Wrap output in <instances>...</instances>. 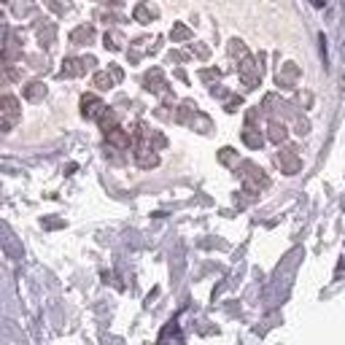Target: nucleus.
Segmentation results:
<instances>
[{
    "instance_id": "nucleus-1",
    "label": "nucleus",
    "mask_w": 345,
    "mask_h": 345,
    "mask_svg": "<svg viewBox=\"0 0 345 345\" xmlns=\"http://www.w3.org/2000/svg\"><path fill=\"white\" fill-rule=\"evenodd\" d=\"M240 181H243V189H248V191H254V194H259L262 189H267L270 186V178L264 176V170L262 167H256L254 162H243L240 165Z\"/></svg>"
},
{
    "instance_id": "nucleus-2",
    "label": "nucleus",
    "mask_w": 345,
    "mask_h": 345,
    "mask_svg": "<svg viewBox=\"0 0 345 345\" xmlns=\"http://www.w3.org/2000/svg\"><path fill=\"white\" fill-rule=\"evenodd\" d=\"M237 76H240L245 89H256L259 81H262V70H259V65L251 60V57H243L240 60V65H237Z\"/></svg>"
},
{
    "instance_id": "nucleus-3",
    "label": "nucleus",
    "mask_w": 345,
    "mask_h": 345,
    "mask_svg": "<svg viewBox=\"0 0 345 345\" xmlns=\"http://www.w3.org/2000/svg\"><path fill=\"white\" fill-rule=\"evenodd\" d=\"M0 116H3V130L6 132L19 121L22 108H19V100L14 97V94H3V100H0Z\"/></svg>"
},
{
    "instance_id": "nucleus-4",
    "label": "nucleus",
    "mask_w": 345,
    "mask_h": 345,
    "mask_svg": "<svg viewBox=\"0 0 345 345\" xmlns=\"http://www.w3.org/2000/svg\"><path fill=\"white\" fill-rule=\"evenodd\" d=\"M275 162H278V167H281L286 176H294V172H300V167H302L300 151H297L294 146H286V149L278 151V154H275Z\"/></svg>"
},
{
    "instance_id": "nucleus-5",
    "label": "nucleus",
    "mask_w": 345,
    "mask_h": 345,
    "mask_svg": "<svg viewBox=\"0 0 345 345\" xmlns=\"http://www.w3.org/2000/svg\"><path fill=\"white\" fill-rule=\"evenodd\" d=\"M92 65H94V57H81V60H76V57H65L62 68H60V76H62V79H76V76H84Z\"/></svg>"
},
{
    "instance_id": "nucleus-6",
    "label": "nucleus",
    "mask_w": 345,
    "mask_h": 345,
    "mask_svg": "<svg viewBox=\"0 0 345 345\" xmlns=\"http://www.w3.org/2000/svg\"><path fill=\"white\" fill-rule=\"evenodd\" d=\"M103 111H105V103L97 97V94H84V97H81V116L84 119L97 121Z\"/></svg>"
},
{
    "instance_id": "nucleus-7",
    "label": "nucleus",
    "mask_w": 345,
    "mask_h": 345,
    "mask_svg": "<svg viewBox=\"0 0 345 345\" xmlns=\"http://www.w3.org/2000/svg\"><path fill=\"white\" fill-rule=\"evenodd\" d=\"M103 135H105V143L113 146V149H130V143H135V138L130 135V130H121L119 124L111 127L108 132H103Z\"/></svg>"
},
{
    "instance_id": "nucleus-8",
    "label": "nucleus",
    "mask_w": 345,
    "mask_h": 345,
    "mask_svg": "<svg viewBox=\"0 0 345 345\" xmlns=\"http://www.w3.org/2000/svg\"><path fill=\"white\" fill-rule=\"evenodd\" d=\"M135 162H138V167H143V170L157 167V165H159L157 149H151V146H140V143H135Z\"/></svg>"
},
{
    "instance_id": "nucleus-9",
    "label": "nucleus",
    "mask_w": 345,
    "mask_h": 345,
    "mask_svg": "<svg viewBox=\"0 0 345 345\" xmlns=\"http://www.w3.org/2000/svg\"><path fill=\"white\" fill-rule=\"evenodd\" d=\"M35 35H38V41H41L43 46H52L54 38H57V27H54V22H49V19H41V22L35 24Z\"/></svg>"
},
{
    "instance_id": "nucleus-10",
    "label": "nucleus",
    "mask_w": 345,
    "mask_h": 345,
    "mask_svg": "<svg viewBox=\"0 0 345 345\" xmlns=\"http://www.w3.org/2000/svg\"><path fill=\"white\" fill-rule=\"evenodd\" d=\"M143 86H146L149 92H154V94L165 92V76H162V70L159 68H151L146 76H143Z\"/></svg>"
},
{
    "instance_id": "nucleus-11",
    "label": "nucleus",
    "mask_w": 345,
    "mask_h": 345,
    "mask_svg": "<svg viewBox=\"0 0 345 345\" xmlns=\"http://www.w3.org/2000/svg\"><path fill=\"white\" fill-rule=\"evenodd\" d=\"M243 143H245L248 149H262L264 138H262V132H259V127H256V124L245 121V127H243Z\"/></svg>"
},
{
    "instance_id": "nucleus-12",
    "label": "nucleus",
    "mask_w": 345,
    "mask_h": 345,
    "mask_svg": "<svg viewBox=\"0 0 345 345\" xmlns=\"http://www.w3.org/2000/svg\"><path fill=\"white\" fill-rule=\"evenodd\" d=\"M297 76H300L297 65L294 62H286V65H281V70H278V84H281V86H294L297 84Z\"/></svg>"
},
{
    "instance_id": "nucleus-13",
    "label": "nucleus",
    "mask_w": 345,
    "mask_h": 345,
    "mask_svg": "<svg viewBox=\"0 0 345 345\" xmlns=\"http://www.w3.org/2000/svg\"><path fill=\"white\" fill-rule=\"evenodd\" d=\"M267 138L281 146V143H283L286 138H289V130H286V124H283V121L273 119V121H270V127H267Z\"/></svg>"
},
{
    "instance_id": "nucleus-14",
    "label": "nucleus",
    "mask_w": 345,
    "mask_h": 345,
    "mask_svg": "<svg viewBox=\"0 0 345 345\" xmlns=\"http://www.w3.org/2000/svg\"><path fill=\"white\" fill-rule=\"evenodd\" d=\"M94 38V30L89 24H81V27H76V30L70 33V43H76V46H81V43H89Z\"/></svg>"
},
{
    "instance_id": "nucleus-15",
    "label": "nucleus",
    "mask_w": 345,
    "mask_h": 345,
    "mask_svg": "<svg viewBox=\"0 0 345 345\" xmlns=\"http://www.w3.org/2000/svg\"><path fill=\"white\" fill-rule=\"evenodd\" d=\"M43 94H46V84L43 81H30V84L24 86V97L30 100V103L43 100Z\"/></svg>"
},
{
    "instance_id": "nucleus-16",
    "label": "nucleus",
    "mask_w": 345,
    "mask_h": 345,
    "mask_svg": "<svg viewBox=\"0 0 345 345\" xmlns=\"http://www.w3.org/2000/svg\"><path fill=\"white\" fill-rule=\"evenodd\" d=\"M103 46L105 49H111V52H121V46H124V35L119 30H108L103 38Z\"/></svg>"
},
{
    "instance_id": "nucleus-17",
    "label": "nucleus",
    "mask_w": 345,
    "mask_h": 345,
    "mask_svg": "<svg viewBox=\"0 0 345 345\" xmlns=\"http://www.w3.org/2000/svg\"><path fill=\"white\" fill-rule=\"evenodd\" d=\"M97 124H100V130H103V132H108L111 127H116V124H119V116H116V111H108V108H105V111L100 113Z\"/></svg>"
},
{
    "instance_id": "nucleus-18",
    "label": "nucleus",
    "mask_w": 345,
    "mask_h": 345,
    "mask_svg": "<svg viewBox=\"0 0 345 345\" xmlns=\"http://www.w3.org/2000/svg\"><path fill=\"white\" fill-rule=\"evenodd\" d=\"M132 16H135V22H140V24H149L151 19L157 16V11H154L151 6H143V3H140V6L135 8V11H132Z\"/></svg>"
},
{
    "instance_id": "nucleus-19",
    "label": "nucleus",
    "mask_w": 345,
    "mask_h": 345,
    "mask_svg": "<svg viewBox=\"0 0 345 345\" xmlns=\"http://www.w3.org/2000/svg\"><path fill=\"white\" fill-rule=\"evenodd\" d=\"M113 81H116V76H113V73L108 76L105 70H100V73H94V76H92V84L97 86V89H111Z\"/></svg>"
},
{
    "instance_id": "nucleus-20",
    "label": "nucleus",
    "mask_w": 345,
    "mask_h": 345,
    "mask_svg": "<svg viewBox=\"0 0 345 345\" xmlns=\"http://www.w3.org/2000/svg\"><path fill=\"white\" fill-rule=\"evenodd\" d=\"M170 38H172V43L189 41V38H191V30H189L186 24H172V30H170Z\"/></svg>"
},
{
    "instance_id": "nucleus-21",
    "label": "nucleus",
    "mask_w": 345,
    "mask_h": 345,
    "mask_svg": "<svg viewBox=\"0 0 345 345\" xmlns=\"http://www.w3.org/2000/svg\"><path fill=\"white\" fill-rule=\"evenodd\" d=\"M229 54L232 57H237V60H243V57H248V49H245V43L243 41H229Z\"/></svg>"
},
{
    "instance_id": "nucleus-22",
    "label": "nucleus",
    "mask_w": 345,
    "mask_h": 345,
    "mask_svg": "<svg viewBox=\"0 0 345 345\" xmlns=\"http://www.w3.org/2000/svg\"><path fill=\"white\" fill-rule=\"evenodd\" d=\"M218 162H221V165H237V154H235V149H221L218 151Z\"/></svg>"
},
{
    "instance_id": "nucleus-23",
    "label": "nucleus",
    "mask_w": 345,
    "mask_h": 345,
    "mask_svg": "<svg viewBox=\"0 0 345 345\" xmlns=\"http://www.w3.org/2000/svg\"><path fill=\"white\" fill-rule=\"evenodd\" d=\"M191 127L200 130V132H208V130H210V119L205 116V113L197 111V116H194V121H191Z\"/></svg>"
},
{
    "instance_id": "nucleus-24",
    "label": "nucleus",
    "mask_w": 345,
    "mask_h": 345,
    "mask_svg": "<svg viewBox=\"0 0 345 345\" xmlns=\"http://www.w3.org/2000/svg\"><path fill=\"white\" fill-rule=\"evenodd\" d=\"M46 3H49V8H54L57 14H65V11H68V3H60V0H46Z\"/></svg>"
},
{
    "instance_id": "nucleus-25",
    "label": "nucleus",
    "mask_w": 345,
    "mask_h": 345,
    "mask_svg": "<svg viewBox=\"0 0 345 345\" xmlns=\"http://www.w3.org/2000/svg\"><path fill=\"white\" fill-rule=\"evenodd\" d=\"M237 105H240V97L232 100V103H227V111H229V113H235V111H237Z\"/></svg>"
},
{
    "instance_id": "nucleus-26",
    "label": "nucleus",
    "mask_w": 345,
    "mask_h": 345,
    "mask_svg": "<svg viewBox=\"0 0 345 345\" xmlns=\"http://www.w3.org/2000/svg\"><path fill=\"white\" fill-rule=\"evenodd\" d=\"M111 73H113V76H116V81L121 79V68H116V65H113V68H111Z\"/></svg>"
}]
</instances>
